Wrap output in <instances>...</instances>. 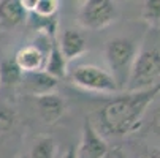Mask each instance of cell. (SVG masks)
<instances>
[{
  "instance_id": "obj_1",
  "label": "cell",
  "mask_w": 160,
  "mask_h": 158,
  "mask_svg": "<svg viewBox=\"0 0 160 158\" xmlns=\"http://www.w3.org/2000/svg\"><path fill=\"white\" fill-rule=\"evenodd\" d=\"M160 93V81L148 89L140 92H124L122 95L112 97L105 106H102L97 114V127L95 130L105 136L124 138L135 133L140 128L144 112L154 98Z\"/></svg>"
},
{
  "instance_id": "obj_2",
  "label": "cell",
  "mask_w": 160,
  "mask_h": 158,
  "mask_svg": "<svg viewBox=\"0 0 160 158\" xmlns=\"http://www.w3.org/2000/svg\"><path fill=\"white\" fill-rule=\"evenodd\" d=\"M160 81V27H149L136 51L130 78L124 92H140Z\"/></svg>"
},
{
  "instance_id": "obj_3",
  "label": "cell",
  "mask_w": 160,
  "mask_h": 158,
  "mask_svg": "<svg viewBox=\"0 0 160 158\" xmlns=\"http://www.w3.org/2000/svg\"><path fill=\"white\" fill-rule=\"evenodd\" d=\"M136 51H138L136 44L124 36H116L109 40L105 46V59L109 68L108 73L116 81L121 92H124L127 87Z\"/></svg>"
},
{
  "instance_id": "obj_4",
  "label": "cell",
  "mask_w": 160,
  "mask_h": 158,
  "mask_svg": "<svg viewBox=\"0 0 160 158\" xmlns=\"http://www.w3.org/2000/svg\"><path fill=\"white\" fill-rule=\"evenodd\" d=\"M70 79L75 85L98 93H122L112 76L95 65H78L70 73Z\"/></svg>"
},
{
  "instance_id": "obj_5",
  "label": "cell",
  "mask_w": 160,
  "mask_h": 158,
  "mask_svg": "<svg viewBox=\"0 0 160 158\" xmlns=\"http://www.w3.org/2000/svg\"><path fill=\"white\" fill-rule=\"evenodd\" d=\"M118 19V7L109 0H86L78 11V22L87 30H102Z\"/></svg>"
},
{
  "instance_id": "obj_6",
  "label": "cell",
  "mask_w": 160,
  "mask_h": 158,
  "mask_svg": "<svg viewBox=\"0 0 160 158\" xmlns=\"http://www.w3.org/2000/svg\"><path fill=\"white\" fill-rule=\"evenodd\" d=\"M109 146L105 138L95 130L92 120H87L82 125L81 142L76 150V158H105L109 153Z\"/></svg>"
},
{
  "instance_id": "obj_7",
  "label": "cell",
  "mask_w": 160,
  "mask_h": 158,
  "mask_svg": "<svg viewBox=\"0 0 160 158\" xmlns=\"http://www.w3.org/2000/svg\"><path fill=\"white\" fill-rule=\"evenodd\" d=\"M35 101H37L38 116L48 125H52L57 120H60V117L67 111V103H65L63 97H60L57 92L41 95V97H35Z\"/></svg>"
},
{
  "instance_id": "obj_8",
  "label": "cell",
  "mask_w": 160,
  "mask_h": 158,
  "mask_svg": "<svg viewBox=\"0 0 160 158\" xmlns=\"http://www.w3.org/2000/svg\"><path fill=\"white\" fill-rule=\"evenodd\" d=\"M57 44H59V49H60V52H62V55L65 57L67 62L78 59L87 49L86 36L76 29H65L62 32Z\"/></svg>"
},
{
  "instance_id": "obj_9",
  "label": "cell",
  "mask_w": 160,
  "mask_h": 158,
  "mask_svg": "<svg viewBox=\"0 0 160 158\" xmlns=\"http://www.w3.org/2000/svg\"><path fill=\"white\" fill-rule=\"evenodd\" d=\"M46 57H48V54H44V52L40 51L37 46L30 44V46L21 48V49L16 52L14 62L18 63V66L21 68V71L24 73V74H27V73L44 71Z\"/></svg>"
},
{
  "instance_id": "obj_10",
  "label": "cell",
  "mask_w": 160,
  "mask_h": 158,
  "mask_svg": "<svg viewBox=\"0 0 160 158\" xmlns=\"http://www.w3.org/2000/svg\"><path fill=\"white\" fill-rule=\"evenodd\" d=\"M22 82L26 84L29 92L35 97L54 93L57 85H59V81L56 78L49 76L46 71L27 73V74H24V78H22Z\"/></svg>"
},
{
  "instance_id": "obj_11",
  "label": "cell",
  "mask_w": 160,
  "mask_h": 158,
  "mask_svg": "<svg viewBox=\"0 0 160 158\" xmlns=\"http://www.w3.org/2000/svg\"><path fill=\"white\" fill-rule=\"evenodd\" d=\"M27 19V11L21 0H3L0 2V24L3 27H18Z\"/></svg>"
},
{
  "instance_id": "obj_12",
  "label": "cell",
  "mask_w": 160,
  "mask_h": 158,
  "mask_svg": "<svg viewBox=\"0 0 160 158\" xmlns=\"http://www.w3.org/2000/svg\"><path fill=\"white\" fill-rule=\"evenodd\" d=\"M68 62L65 60V57L62 55L60 49H59V44L54 40L52 41V46L49 49V54L46 57V63H44V71H46L49 76L56 78L57 81L62 78L68 76V68H67Z\"/></svg>"
},
{
  "instance_id": "obj_13",
  "label": "cell",
  "mask_w": 160,
  "mask_h": 158,
  "mask_svg": "<svg viewBox=\"0 0 160 158\" xmlns=\"http://www.w3.org/2000/svg\"><path fill=\"white\" fill-rule=\"evenodd\" d=\"M24 73L21 71L14 59H5L0 63V84L7 87H14L22 82Z\"/></svg>"
},
{
  "instance_id": "obj_14",
  "label": "cell",
  "mask_w": 160,
  "mask_h": 158,
  "mask_svg": "<svg viewBox=\"0 0 160 158\" xmlns=\"http://www.w3.org/2000/svg\"><path fill=\"white\" fill-rule=\"evenodd\" d=\"M57 144L52 136H38L30 147V158H54Z\"/></svg>"
},
{
  "instance_id": "obj_15",
  "label": "cell",
  "mask_w": 160,
  "mask_h": 158,
  "mask_svg": "<svg viewBox=\"0 0 160 158\" xmlns=\"http://www.w3.org/2000/svg\"><path fill=\"white\" fill-rule=\"evenodd\" d=\"M141 17L149 27H160V0H146L141 8Z\"/></svg>"
},
{
  "instance_id": "obj_16",
  "label": "cell",
  "mask_w": 160,
  "mask_h": 158,
  "mask_svg": "<svg viewBox=\"0 0 160 158\" xmlns=\"http://www.w3.org/2000/svg\"><path fill=\"white\" fill-rule=\"evenodd\" d=\"M16 122V111L5 103H0V133H8L10 130H13Z\"/></svg>"
},
{
  "instance_id": "obj_17",
  "label": "cell",
  "mask_w": 160,
  "mask_h": 158,
  "mask_svg": "<svg viewBox=\"0 0 160 158\" xmlns=\"http://www.w3.org/2000/svg\"><path fill=\"white\" fill-rule=\"evenodd\" d=\"M57 10H59L57 0H37V5L32 14L38 17H52L56 16Z\"/></svg>"
},
{
  "instance_id": "obj_18",
  "label": "cell",
  "mask_w": 160,
  "mask_h": 158,
  "mask_svg": "<svg viewBox=\"0 0 160 158\" xmlns=\"http://www.w3.org/2000/svg\"><path fill=\"white\" fill-rule=\"evenodd\" d=\"M151 130H152L154 134H157V136L160 138V109L154 112L152 120H151Z\"/></svg>"
},
{
  "instance_id": "obj_19",
  "label": "cell",
  "mask_w": 160,
  "mask_h": 158,
  "mask_svg": "<svg viewBox=\"0 0 160 158\" xmlns=\"http://www.w3.org/2000/svg\"><path fill=\"white\" fill-rule=\"evenodd\" d=\"M138 158H160V149L157 147H149V149H144Z\"/></svg>"
},
{
  "instance_id": "obj_20",
  "label": "cell",
  "mask_w": 160,
  "mask_h": 158,
  "mask_svg": "<svg viewBox=\"0 0 160 158\" xmlns=\"http://www.w3.org/2000/svg\"><path fill=\"white\" fill-rule=\"evenodd\" d=\"M22 7H24V10L27 13H33L35 10V5H37V0H21Z\"/></svg>"
},
{
  "instance_id": "obj_21",
  "label": "cell",
  "mask_w": 160,
  "mask_h": 158,
  "mask_svg": "<svg viewBox=\"0 0 160 158\" xmlns=\"http://www.w3.org/2000/svg\"><path fill=\"white\" fill-rule=\"evenodd\" d=\"M109 155H111V158H125L122 149H119V147H118V149H114V150H111Z\"/></svg>"
},
{
  "instance_id": "obj_22",
  "label": "cell",
  "mask_w": 160,
  "mask_h": 158,
  "mask_svg": "<svg viewBox=\"0 0 160 158\" xmlns=\"http://www.w3.org/2000/svg\"><path fill=\"white\" fill-rule=\"evenodd\" d=\"M62 158H76V150H75V149H68V150L63 153Z\"/></svg>"
},
{
  "instance_id": "obj_23",
  "label": "cell",
  "mask_w": 160,
  "mask_h": 158,
  "mask_svg": "<svg viewBox=\"0 0 160 158\" xmlns=\"http://www.w3.org/2000/svg\"><path fill=\"white\" fill-rule=\"evenodd\" d=\"M109 152H111V150H109ZM105 158H111V155H109V153H108V155H106V156H105Z\"/></svg>"
}]
</instances>
